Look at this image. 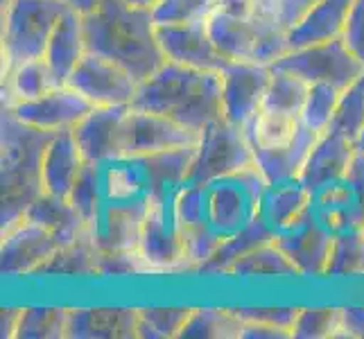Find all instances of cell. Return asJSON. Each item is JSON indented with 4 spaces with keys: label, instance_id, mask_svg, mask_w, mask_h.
<instances>
[{
    "label": "cell",
    "instance_id": "5bb4252c",
    "mask_svg": "<svg viewBox=\"0 0 364 339\" xmlns=\"http://www.w3.org/2000/svg\"><path fill=\"white\" fill-rule=\"evenodd\" d=\"M156 41L166 61L197 70L220 72L229 64V59L220 55L213 43L204 23H183V25H156Z\"/></svg>",
    "mask_w": 364,
    "mask_h": 339
},
{
    "label": "cell",
    "instance_id": "4316f807",
    "mask_svg": "<svg viewBox=\"0 0 364 339\" xmlns=\"http://www.w3.org/2000/svg\"><path fill=\"white\" fill-rule=\"evenodd\" d=\"M312 202H315V193L308 190L299 179L269 185L260 204V217L272 226L274 233H279L299 215H304Z\"/></svg>",
    "mask_w": 364,
    "mask_h": 339
},
{
    "label": "cell",
    "instance_id": "ac0fdd59",
    "mask_svg": "<svg viewBox=\"0 0 364 339\" xmlns=\"http://www.w3.org/2000/svg\"><path fill=\"white\" fill-rule=\"evenodd\" d=\"M129 107H93L73 129L86 163H109L122 158V124Z\"/></svg>",
    "mask_w": 364,
    "mask_h": 339
},
{
    "label": "cell",
    "instance_id": "83f0119b",
    "mask_svg": "<svg viewBox=\"0 0 364 339\" xmlns=\"http://www.w3.org/2000/svg\"><path fill=\"white\" fill-rule=\"evenodd\" d=\"M57 86L61 84L43 57L25 61L3 77V107L30 102V99L41 97Z\"/></svg>",
    "mask_w": 364,
    "mask_h": 339
},
{
    "label": "cell",
    "instance_id": "7dc6e473",
    "mask_svg": "<svg viewBox=\"0 0 364 339\" xmlns=\"http://www.w3.org/2000/svg\"><path fill=\"white\" fill-rule=\"evenodd\" d=\"M319 0H274V3H258L260 9H269L285 30L294 28V25L304 18L308 11L315 7Z\"/></svg>",
    "mask_w": 364,
    "mask_h": 339
},
{
    "label": "cell",
    "instance_id": "f1b7e54d",
    "mask_svg": "<svg viewBox=\"0 0 364 339\" xmlns=\"http://www.w3.org/2000/svg\"><path fill=\"white\" fill-rule=\"evenodd\" d=\"M274 237H276L274 229L260 217V212H258V217L254 222L247 224L242 231L233 233L231 237H227V240L220 244V249L213 254V258L206 262L202 269H199V274H222V276H227L229 267L233 265L235 260H240L245 254L254 251L260 244L272 242Z\"/></svg>",
    "mask_w": 364,
    "mask_h": 339
},
{
    "label": "cell",
    "instance_id": "ffe728a7",
    "mask_svg": "<svg viewBox=\"0 0 364 339\" xmlns=\"http://www.w3.org/2000/svg\"><path fill=\"white\" fill-rule=\"evenodd\" d=\"M86 161L82 149L75 141L73 129L57 131L46 147L43 163H41V183L46 195L68 197L73 190L75 179L80 177Z\"/></svg>",
    "mask_w": 364,
    "mask_h": 339
},
{
    "label": "cell",
    "instance_id": "e575fe53",
    "mask_svg": "<svg viewBox=\"0 0 364 339\" xmlns=\"http://www.w3.org/2000/svg\"><path fill=\"white\" fill-rule=\"evenodd\" d=\"M323 276H364V233L362 229H346L335 233L328 265Z\"/></svg>",
    "mask_w": 364,
    "mask_h": 339
},
{
    "label": "cell",
    "instance_id": "6f0895ef",
    "mask_svg": "<svg viewBox=\"0 0 364 339\" xmlns=\"http://www.w3.org/2000/svg\"><path fill=\"white\" fill-rule=\"evenodd\" d=\"M258 3H274V0H258Z\"/></svg>",
    "mask_w": 364,
    "mask_h": 339
},
{
    "label": "cell",
    "instance_id": "603a6c76",
    "mask_svg": "<svg viewBox=\"0 0 364 339\" xmlns=\"http://www.w3.org/2000/svg\"><path fill=\"white\" fill-rule=\"evenodd\" d=\"M319 136L321 134L312 131L306 124H301V129L294 136L292 143H287L283 147H274V149L254 147L256 168L260 170V174L265 177L269 185L296 181Z\"/></svg>",
    "mask_w": 364,
    "mask_h": 339
},
{
    "label": "cell",
    "instance_id": "f546056e",
    "mask_svg": "<svg viewBox=\"0 0 364 339\" xmlns=\"http://www.w3.org/2000/svg\"><path fill=\"white\" fill-rule=\"evenodd\" d=\"M97 265L100 249L93 242L91 231L86 229L77 240L61 244L39 276H97Z\"/></svg>",
    "mask_w": 364,
    "mask_h": 339
},
{
    "label": "cell",
    "instance_id": "2e32d148",
    "mask_svg": "<svg viewBox=\"0 0 364 339\" xmlns=\"http://www.w3.org/2000/svg\"><path fill=\"white\" fill-rule=\"evenodd\" d=\"M355 154L358 145L353 138H348L337 129L323 131L317 138L315 147H312L306 166L299 174V181L317 195L323 188H331L346 179V174L355 161Z\"/></svg>",
    "mask_w": 364,
    "mask_h": 339
},
{
    "label": "cell",
    "instance_id": "f907efd6",
    "mask_svg": "<svg viewBox=\"0 0 364 339\" xmlns=\"http://www.w3.org/2000/svg\"><path fill=\"white\" fill-rule=\"evenodd\" d=\"M240 339H292V333L265 323H242Z\"/></svg>",
    "mask_w": 364,
    "mask_h": 339
},
{
    "label": "cell",
    "instance_id": "f35d334b",
    "mask_svg": "<svg viewBox=\"0 0 364 339\" xmlns=\"http://www.w3.org/2000/svg\"><path fill=\"white\" fill-rule=\"evenodd\" d=\"M342 89L333 84H310L304 111H301V122L312 131L323 134L331 129L335 120L337 107H340Z\"/></svg>",
    "mask_w": 364,
    "mask_h": 339
},
{
    "label": "cell",
    "instance_id": "9f6ffc18",
    "mask_svg": "<svg viewBox=\"0 0 364 339\" xmlns=\"http://www.w3.org/2000/svg\"><path fill=\"white\" fill-rule=\"evenodd\" d=\"M355 145H358V149H360V152H364V129L360 131V136H358V141H355Z\"/></svg>",
    "mask_w": 364,
    "mask_h": 339
},
{
    "label": "cell",
    "instance_id": "4fadbf2b",
    "mask_svg": "<svg viewBox=\"0 0 364 339\" xmlns=\"http://www.w3.org/2000/svg\"><path fill=\"white\" fill-rule=\"evenodd\" d=\"M59 240L30 217H21L3 229L0 269L5 276H39L43 265L55 256Z\"/></svg>",
    "mask_w": 364,
    "mask_h": 339
},
{
    "label": "cell",
    "instance_id": "8992f818",
    "mask_svg": "<svg viewBox=\"0 0 364 339\" xmlns=\"http://www.w3.org/2000/svg\"><path fill=\"white\" fill-rule=\"evenodd\" d=\"M251 166H256V156L249 134L229 120L218 118L199 136L197 156L186 183H208Z\"/></svg>",
    "mask_w": 364,
    "mask_h": 339
},
{
    "label": "cell",
    "instance_id": "7bdbcfd3",
    "mask_svg": "<svg viewBox=\"0 0 364 339\" xmlns=\"http://www.w3.org/2000/svg\"><path fill=\"white\" fill-rule=\"evenodd\" d=\"M342 308H301L292 339H337Z\"/></svg>",
    "mask_w": 364,
    "mask_h": 339
},
{
    "label": "cell",
    "instance_id": "3957f363",
    "mask_svg": "<svg viewBox=\"0 0 364 339\" xmlns=\"http://www.w3.org/2000/svg\"><path fill=\"white\" fill-rule=\"evenodd\" d=\"M55 131H43L21 122L9 109H3V136H0V181H3V229L18 222L32 202L43 193L41 163L46 147Z\"/></svg>",
    "mask_w": 364,
    "mask_h": 339
},
{
    "label": "cell",
    "instance_id": "9c48e42d",
    "mask_svg": "<svg viewBox=\"0 0 364 339\" xmlns=\"http://www.w3.org/2000/svg\"><path fill=\"white\" fill-rule=\"evenodd\" d=\"M220 80L222 118L247 131L262 109V99L272 80V66L258 61H229L220 70Z\"/></svg>",
    "mask_w": 364,
    "mask_h": 339
},
{
    "label": "cell",
    "instance_id": "f5cc1de1",
    "mask_svg": "<svg viewBox=\"0 0 364 339\" xmlns=\"http://www.w3.org/2000/svg\"><path fill=\"white\" fill-rule=\"evenodd\" d=\"M21 317V308H5L3 317H0V328H3V337L11 339L16 335V325Z\"/></svg>",
    "mask_w": 364,
    "mask_h": 339
},
{
    "label": "cell",
    "instance_id": "484cf974",
    "mask_svg": "<svg viewBox=\"0 0 364 339\" xmlns=\"http://www.w3.org/2000/svg\"><path fill=\"white\" fill-rule=\"evenodd\" d=\"M25 217H30L36 224H41L43 229H48L59 240V244L77 240L89 229V224L84 222L77 208L68 202V197H55L46 193L34 199L28 212H25Z\"/></svg>",
    "mask_w": 364,
    "mask_h": 339
},
{
    "label": "cell",
    "instance_id": "5b68a950",
    "mask_svg": "<svg viewBox=\"0 0 364 339\" xmlns=\"http://www.w3.org/2000/svg\"><path fill=\"white\" fill-rule=\"evenodd\" d=\"M267 188L256 166L204 183V222L227 240L258 217Z\"/></svg>",
    "mask_w": 364,
    "mask_h": 339
},
{
    "label": "cell",
    "instance_id": "8d00e7d4",
    "mask_svg": "<svg viewBox=\"0 0 364 339\" xmlns=\"http://www.w3.org/2000/svg\"><path fill=\"white\" fill-rule=\"evenodd\" d=\"M256 25V48H254V61L265 66H274L281 57L290 53L287 43V30L276 21V16L267 9H256L254 14Z\"/></svg>",
    "mask_w": 364,
    "mask_h": 339
},
{
    "label": "cell",
    "instance_id": "7c38bea8",
    "mask_svg": "<svg viewBox=\"0 0 364 339\" xmlns=\"http://www.w3.org/2000/svg\"><path fill=\"white\" fill-rule=\"evenodd\" d=\"M274 240L292 258L301 276H323L335 242V231L317 215L312 202L304 215L276 233Z\"/></svg>",
    "mask_w": 364,
    "mask_h": 339
},
{
    "label": "cell",
    "instance_id": "e0dca14e",
    "mask_svg": "<svg viewBox=\"0 0 364 339\" xmlns=\"http://www.w3.org/2000/svg\"><path fill=\"white\" fill-rule=\"evenodd\" d=\"M149 204V197L141 202H105L95 220L89 224V231L100 254L138 249L143 217Z\"/></svg>",
    "mask_w": 364,
    "mask_h": 339
},
{
    "label": "cell",
    "instance_id": "7a4b0ae2",
    "mask_svg": "<svg viewBox=\"0 0 364 339\" xmlns=\"http://www.w3.org/2000/svg\"><path fill=\"white\" fill-rule=\"evenodd\" d=\"M134 109L161 113L202 134L222 118V80L215 70H197L166 61L152 77L138 84Z\"/></svg>",
    "mask_w": 364,
    "mask_h": 339
},
{
    "label": "cell",
    "instance_id": "d4e9b609",
    "mask_svg": "<svg viewBox=\"0 0 364 339\" xmlns=\"http://www.w3.org/2000/svg\"><path fill=\"white\" fill-rule=\"evenodd\" d=\"M206 30L220 55L229 61H254L256 25L254 18H240L215 9L206 18Z\"/></svg>",
    "mask_w": 364,
    "mask_h": 339
},
{
    "label": "cell",
    "instance_id": "60d3db41",
    "mask_svg": "<svg viewBox=\"0 0 364 339\" xmlns=\"http://www.w3.org/2000/svg\"><path fill=\"white\" fill-rule=\"evenodd\" d=\"M193 308H141L138 339H177Z\"/></svg>",
    "mask_w": 364,
    "mask_h": 339
},
{
    "label": "cell",
    "instance_id": "f6af8a7d",
    "mask_svg": "<svg viewBox=\"0 0 364 339\" xmlns=\"http://www.w3.org/2000/svg\"><path fill=\"white\" fill-rule=\"evenodd\" d=\"M147 265L138 249L100 254L97 276H147Z\"/></svg>",
    "mask_w": 364,
    "mask_h": 339
},
{
    "label": "cell",
    "instance_id": "681fc988",
    "mask_svg": "<svg viewBox=\"0 0 364 339\" xmlns=\"http://www.w3.org/2000/svg\"><path fill=\"white\" fill-rule=\"evenodd\" d=\"M337 339H364V306L342 308Z\"/></svg>",
    "mask_w": 364,
    "mask_h": 339
},
{
    "label": "cell",
    "instance_id": "74e56055",
    "mask_svg": "<svg viewBox=\"0 0 364 339\" xmlns=\"http://www.w3.org/2000/svg\"><path fill=\"white\" fill-rule=\"evenodd\" d=\"M68 202L77 208L86 224H91L105 204V183H102V163H86L80 177L75 179Z\"/></svg>",
    "mask_w": 364,
    "mask_h": 339
},
{
    "label": "cell",
    "instance_id": "b9f144b4",
    "mask_svg": "<svg viewBox=\"0 0 364 339\" xmlns=\"http://www.w3.org/2000/svg\"><path fill=\"white\" fill-rule=\"evenodd\" d=\"M220 0H156L152 16L156 25L204 23L218 9Z\"/></svg>",
    "mask_w": 364,
    "mask_h": 339
},
{
    "label": "cell",
    "instance_id": "d6a6232c",
    "mask_svg": "<svg viewBox=\"0 0 364 339\" xmlns=\"http://www.w3.org/2000/svg\"><path fill=\"white\" fill-rule=\"evenodd\" d=\"M301 116H290V113H279V111H267L260 109V113L249 124V141L254 147L262 149H274L283 147L294 141V136L301 129Z\"/></svg>",
    "mask_w": 364,
    "mask_h": 339
},
{
    "label": "cell",
    "instance_id": "30bf717a",
    "mask_svg": "<svg viewBox=\"0 0 364 339\" xmlns=\"http://www.w3.org/2000/svg\"><path fill=\"white\" fill-rule=\"evenodd\" d=\"M199 131L174 122L161 113L129 107L122 124L120 152L122 158H141L166 149H177L199 143Z\"/></svg>",
    "mask_w": 364,
    "mask_h": 339
},
{
    "label": "cell",
    "instance_id": "cb8c5ba5",
    "mask_svg": "<svg viewBox=\"0 0 364 339\" xmlns=\"http://www.w3.org/2000/svg\"><path fill=\"white\" fill-rule=\"evenodd\" d=\"M195 156H197V145H188V147L166 149V152L136 158L147 181L149 195L172 197L181 185H186L188 177H191Z\"/></svg>",
    "mask_w": 364,
    "mask_h": 339
},
{
    "label": "cell",
    "instance_id": "db71d44e",
    "mask_svg": "<svg viewBox=\"0 0 364 339\" xmlns=\"http://www.w3.org/2000/svg\"><path fill=\"white\" fill-rule=\"evenodd\" d=\"M102 0H66V5L75 11H80V14H93V11L100 7Z\"/></svg>",
    "mask_w": 364,
    "mask_h": 339
},
{
    "label": "cell",
    "instance_id": "4dcf8cb0",
    "mask_svg": "<svg viewBox=\"0 0 364 339\" xmlns=\"http://www.w3.org/2000/svg\"><path fill=\"white\" fill-rule=\"evenodd\" d=\"M227 276L254 279V276H301V271L292 262V258L276 244V240H272L249 251L240 260H235Z\"/></svg>",
    "mask_w": 364,
    "mask_h": 339
},
{
    "label": "cell",
    "instance_id": "11a10c76",
    "mask_svg": "<svg viewBox=\"0 0 364 339\" xmlns=\"http://www.w3.org/2000/svg\"><path fill=\"white\" fill-rule=\"evenodd\" d=\"M129 5H136V7H149L152 9L156 5V0H127Z\"/></svg>",
    "mask_w": 364,
    "mask_h": 339
},
{
    "label": "cell",
    "instance_id": "ab89813d",
    "mask_svg": "<svg viewBox=\"0 0 364 339\" xmlns=\"http://www.w3.org/2000/svg\"><path fill=\"white\" fill-rule=\"evenodd\" d=\"M181 244H183V262L186 271H199L206 262L213 258V254L220 249L224 237L215 233L206 222L179 226Z\"/></svg>",
    "mask_w": 364,
    "mask_h": 339
},
{
    "label": "cell",
    "instance_id": "9a60e30c",
    "mask_svg": "<svg viewBox=\"0 0 364 339\" xmlns=\"http://www.w3.org/2000/svg\"><path fill=\"white\" fill-rule=\"evenodd\" d=\"M3 109H9L21 122L30 124V127L57 134L77 127L80 120L93 109V104L73 86L61 84L50 93L30 99V102H18Z\"/></svg>",
    "mask_w": 364,
    "mask_h": 339
},
{
    "label": "cell",
    "instance_id": "c3c4849f",
    "mask_svg": "<svg viewBox=\"0 0 364 339\" xmlns=\"http://www.w3.org/2000/svg\"><path fill=\"white\" fill-rule=\"evenodd\" d=\"M342 41L364 64V0H355L350 7L346 28L342 32Z\"/></svg>",
    "mask_w": 364,
    "mask_h": 339
},
{
    "label": "cell",
    "instance_id": "816d5d0a",
    "mask_svg": "<svg viewBox=\"0 0 364 339\" xmlns=\"http://www.w3.org/2000/svg\"><path fill=\"white\" fill-rule=\"evenodd\" d=\"M218 9L224 14L240 16V18H254L258 9V0H220Z\"/></svg>",
    "mask_w": 364,
    "mask_h": 339
},
{
    "label": "cell",
    "instance_id": "d6986e66",
    "mask_svg": "<svg viewBox=\"0 0 364 339\" xmlns=\"http://www.w3.org/2000/svg\"><path fill=\"white\" fill-rule=\"evenodd\" d=\"M141 308L68 310L66 339H138Z\"/></svg>",
    "mask_w": 364,
    "mask_h": 339
},
{
    "label": "cell",
    "instance_id": "44dd1931",
    "mask_svg": "<svg viewBox=\"0 0 364 339\" xmlns=\"http://www.w3.org/2000/svg\"><path fill=\"white\" fill-rule=\"evenodd\" d=\"M86 53H89V43H86L84 14L68 7L50 34L43 59L53 68L59 84H66Z\"/></svg>",
    "mask_w": 364,
    "mask_h": 339
},
{
    "label": "cell",
    "instance_id": "1f68e13d",
    "mask_svg": "<svg viewBox=\"0 0 364 339\" xmlns=\"http://www.w3.org/2000/svg\"><path fill=\"white\" fill-rule=\"evenodd\" d=\"M242 319L233 308H193L179 339H240Z\"/></svg>",
    "mask_w": 364,
    "mask_h": 339
},
{
    "label": "cell",
    "instance_id": "ba28073f",
    "mask_svg": "<svg viewBox=\"0 0 364 339\" xmlns=\"http://www.w3.org/2000/svg\"><path fill=\"white\" fill-rule=\"evenodd\" d=\"M172 197L149 195V204L143 217L138 254L143 256L149 274H179L186 271L183 244L179 226L172 217Z\"/></svg>",
    "mask_w": 364,
    "mask_h": 339
},
{
    "label": "cell",
    "instance_id": "bcb514c9",
    "mask_svg": "<svg viewBox=\"0 0 364 339\" xmlns=\"http://www.w3.org/2000/svg\"><path fill=\"white\" fill-rule=\"evenodd\" d=\"M299 310L301 308H233V312L242 319V323H265L290 333Z\"/></svg>",
    "mask_w": 364,
    "mask_h": 339
},
{
    "label": "cell",
    "instance_id": "836d02e7",
    "mask_svg": "<svg viewBox=\"0 0 364 339\" xmlns=\"http://www.w3.org/2000/svg\"><path fill=\"white\" fill-rule=\"evenodd\" d=\"M308 91H310V84L306 80H301L299 75L272 68V80L267 86L265 99H262V109L301 116Z\"/></svg>",
    "mask_w": 364,
    "mask_h": 339
},
{
    "label": "cell",
    "instance_id": "6da1fadb",
    "mask_svg": "<svg viewBox=\"0 0 364 339\" xmlns=\"http://www.w3.org/2000/svg\"><path fill=\"white\" fill-rule=\"evenodd\" d=\"M84 28L89 53L116 61L138 84L166 64L149 7H136L127 0H102L93 14L84 16Z\"/></svg>",
    "mask_w": 364,
    "mask_h": 339
},
{
    "label": "cell",
    "instance_id": "d590c367",
    "mask_svg": "<svg viewBox=\"0 0 364 339\" xmlns=\"http://www.w3.org/2000/svg\"><path fill=\"white\" fill-rule=\"evenodd\" d=\"M68 308H21L16 339H66Z\"/></svg>",
    "mask_w": 364,
    "mask_h": 339
},
{
    "label": "cell",
    "instance_id": "277c9868",
    "mask_svg": "<svg viewBox=\"0 0 364 339\" xmlns=\"http://www.w3.org/2000/svg\"><path fill=\"white\" fill-rule=\"evenodd\" d=\"M66 9V0H7L0 32L3 77L25 61L46 55L50 34Z\"/></svg>",
    "mask_w": 364,
    "mask_h": 339
},
{
    "label": "cell",
    "instance_id": "8fae6325",
    "mask_svg": "<svg viewBox=\"0 0 364 339\" xmlns=\"http://www.w3.org/2000/svg\"><path fill=\"white\" fill-rule=\"evenodd\" d=\"M66 84L93 107H129L138 91V80L129 70L95 53L84 55Z\"/></svg>",
    "mask_w": 364,
    "mask_h": 339
},
{
    "label": "cell",
    "instance_id": "7402d4cb",
    "mask_svg": "<svg viewBox=\"0 0 364 339\" xmlns=\"http://www.w3.org/2000/svg\"><path fill=\"white\" fill-rule=\"evenodd\" d=\"M353 3L355 0H319L294 28L287 30L290 50L342 39Z\"/></svg>",
    "mask_w": 364,
    "mask_h": 339
},
{
    "label": "cell",
    "instance_id": "52a82bcc",
    "mask_svg": "<svg viewBox=\"0 0 364 339\" xmlns=\"http://www.w3.org/2000/svg\"><path fill=\"white\" fill-rule=\"evenodd\" d=\"M272 68L299 75L308 84H333L342 91L364 75V64L342 39L290 50Z\"/></svg>",
    "mask_w": 364,
    "mask_h": 339
},
{
    "label": "cell",
    "instance_id": "ee69618b",
    "mask_svg": "<svg viewBox=\"0 0 364 339\" xmlns=\"http://www.w3.org/2000/svg\"><path fill=\"white\" fill-rule=\"evenodd\" d=\"M331 129H337L358 141L360 131L364 129V75H360L348 89L342 91Z\"/></svg>",
    "mask_w": 364,
    "mask_h": 339
}]
</instances>
